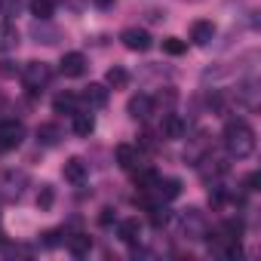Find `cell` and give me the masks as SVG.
Wrapping results in <instances>:
<instances>
[{
  "label": "cell",
  "instance_id": "5",
  "mask_svg": "<svg viewBox=\"0 0 261 261\" xmlns=\"http://www.w3.org/2000/svg\"><path fill=\"white\" fill-rule=\"evenodd\" d=\"M59 71L65 77H83L86 74V56L83 53H65L59 62Z\"/></svg>",
  "mask_w": 261,
  "mask_h": 261
},
{
  "label": "cell",
  "instance_id": "7",
  "mask_svg": "<svg viewBox=\"0 0 261 261\" xmlns=\"http://www.w3.org/2000/svg\"><path fill=\"white\" fill-rule=\"evenodd\" d=\"M117 237H120L123 243H129V246H136L139 237H142V221H139V218H123V221L117 224Z\"/></svg>",
  "mask_w": 261,
  "mask_h": 261
},
{
  "label": "cell",
  "instance_id": "30",
  "mask_svg": "<svg viewBox=\"0 0 261 261\" xmlns=\"http://www.w3.org/2000/svg\"><path fill=\"white\" fill-rule=\"evenodd\" d=\"M142 145H145V148H154V136H151V133H145V136H142Z\"/></svg>",
  "mask_w": 261,
  "mask_h": 261
},
{
  "label": "cell",
  "instance_id": "16",
  "mask_svg": "<svg viewBox=\"0 0 261 261\" xmlns=\"http://www.w3.org/2000/svg\"><path fill=\"white\" fill-rule=\"evenodd\" d=\"M62 139V129L56 126V123H43L40 129H37V142H43V145H56Z\"/></svg>",
  "mask_w": 261,
  "mask_h": 261
},
{
  "label": "cell",
  "instance_id": "17",
  "mask_svg": "<svg viewBox=\"0 0 261 261\" xmlns=\"http://www.w3.org/2000/svg\"><path fill=\"white\" fill-rule=\"evenodd\" d=\"M53 108H56V114H74V111H77V95H74V92H65V95H56V101H53Z\"/></svg>",
  "mask_w": 261,
  "mask_h": 261
},
{
  "label": "cell",
  "instance_id": "26",
  "mask_svg": "<svg viewBox=\"0 0 261 261\" xmlns=\"http://www.w3.org/2000/svg\"><path fill=\"white\" fill-rule=\"evenodd\" d=\"M59 237H62V230H46L43 233V246H49V249L59 246Z\"/></svg>",
  "mask_w": 261,
  "mask_h": 261
},
{
  "label": "cell",
  "instance_id": "12",
  "mask_svg": "<svg viewBox=\"0 0 261 261\" xmlns=\"http://www.w3.org/2000/svg\"><path fill=\"white\" fill-rule=\"evenodd\" d=\"M114 157H117V163H120L123 169H133V166L139 163V148H133V145H117Z\"/></svg>",
  "mask_w": 261,
  "mask_h": 261
},
{
  "label": "cell",
  "instance_id": "6",
  "mask_svg": "<svg viewBox=\"0 0 261 261\" xmlns=\"http://www.w3.org/2000/svg\"><path fill=\"white\" fill-rule=\"evenodd\" d=\"M126 111H129V117L133 120H148L151 117V111H154V98L151 95H133L129 98V105H126Z\"/></svg>",
  "mask_w": 261,
  "mask_h": 261
},
{
  "label": "cell",
  "instance_id": "24",
  "mask_svg": "<svg viewBox=\"0 0 261 261\" xmlns=\"http://www.w3.org/2000/svg\"><path fill=\"white\" fill-rule=\"evenodd\" d=\"M151 212H154V215H151V221H154V227H163V224L169 221V212H166V209H157V206H154Z\"/></svg>",
  "mask_w": 261,
  "mask_h": 261
},
{
  "label": "cell",
  "instance_id": "1",
  "mask_svg": "<svg viewBox=\"0 0 261 261\" xmlns=\"http://www.w3.org/2000/svg\"><path fill=\"white\" fill-rule=\"evenodd\" d=\"M224 148L230 157L243 160L255 151V129L246 123V120H230L224 126Z\"/></svg>",
  "mask_w": 261,
  "mask_h": 261
},
{
  "label": "cell",
  "instance_id": "25",
  "mask_svg": "<svg viewBox=\"0 0 261 261\" xmlns=\"http://www.w3.org/2000/svg\"><path fill=\"white\" fill-rule=\"evenodd\" d=\"M117 221V215H114V209H101V215H98V224L101 227H111Z\"/></svg>",
  "mask_w": 261,
  "mask_h": 261
},
{
  "label": "cell",
  "instance_id": "22",
  "mask_svg": "<svg viewBox=\"0 0 261 261\" xmlns=\"http://www.w3.org/2000/svg\"><path fill=\"white\" fill-rule=\"evenodd\" d=\"M185 49H188V43L178 40V37H166L163 40V53H169V56H181Z\"/></svg>",
  "mask_w": 261,
  "mask_h": 261
},
{
  "label": "cell",
  "instance_id": "4",
  "mask_svg": "<svg viewBox=\"0 0 261 261\" xmlns=\"http://www.w3.org/2000/svg\"><path fill=\"white\" fill-rule=\"evenodd\" d=\"M120 40H123L126 49H133V53H148L151 49V34L145 28H126Z\"/></svg>",
  "mask_w": 261,
  "mask_h": 261
},
{
  "label": "cell",
  "instance_id": "18",
  "mask_svg": "<svg viewBox=\"0 0 261 261\" xmlns=\"http://www.w3.org/2000/svg\"><path fill=\"white\" fill-rule=\"evenodd\" d=\"M92 126H95V123H92V117H89V114L74 111V133H77L80 139H86V136L92 133Z\"/></svg>",
  "mask_w": 261,
  "mask_h": 261
},
{
  "label": "cell",
  "instance_id": "11",
  "mask_svg": "<svg viewBox=\"0 0 261 261\" xmlns=\"http://www.w3.org/2000/svg\"><path fill=\"white\" fill-rule=\"evenodd\" d=\"M83 98H86V105H92V108H105V105H108V89H105L101 83H89V86L83 89Z\"/></svg>",
  "mask_w": 261,
  "mask_h": 261
},
{
  "label": "cell",
  "instance_id": "9",
  "mask_svg": "<svg viewBox=\"0 0 261 261\" xmlns=\"http://www.w3.org/2000/svg\"><path fill=\"white\" fill-rule=\"evenodd\" d=\"M62 175H65V181H71V185H80V181L86 178V163H83L80 157H71V160H65V166H62Z\"/></svg>",
  "mask_w": 261,
  "mask_h": 261
},
{
  "label": "cell",
  "instance_id": "3",
  "mask_svg": "<svg viewBox=\"0 0 261 261\" xmlns=\"http://www.w3.org/2000/svg\"><path fill=\"white\" fill-rule=\"evenodd\" d=\"M49 77H53V71H49L46 62H28L25 71H22V80H25V86H28L31 92H37L40 86H46Z\"/></svg>",
  "mask_w": 261,
  "mask_h": 261
},
{
  "label": "cell",
  "instance_id": "15",
  "mask_svg": "<svg viewBox=\"0 0 261 261\" xmlns=\"http://www.w3.org/2000/svg\"><path fill=\"white\" fill-rule=\"evenodd\" d=\"M105 83H108L111 89H123V86H129V71L120 68V65H114V68L105 74Z\"/></svg>",
  "mask_w": 261,
  "mask_h": 261
},
{
  "label": "cell",
  "instance_id": "10",
  "mask_svg": "<svg viewBox=\"0 0 261 261\" xmlns=\"http://www.w3.org/2000/svg\"><path fill=\"white\" fill-rule=\"evenodd\" d=\"M160 133H163V139H181L185 136V120L178 114H166L163 123H160Z\"/></svg>",
  "mask_w": 261,
  "mask_h": 261
},
{
  "label": "cell",
  "instance_id": "23",
  "mask_svg": "<svg viewBox=\"0 0 261 261\" xmlns=\"http://www.w3.org/2000/svg\"><path fill=\"white\" fill-rule=\"evenodd\" d=\"M16 74H19V65L16 62H10V59L0 62V77H16Z\"/></svg>",
  "mask_w": 261,
  "mask_h": 261
},
{
  "label": "cell",
  "instance_id": "14",
  "mask_svg": "<svg viewBox=\"0 0 261 261\" xmlns=\"http://www.w3.org/2000/svg\"><path fill=\"white\" fill-rule=\"evenodd\" d=\"M16 43H19V31H16V25L0 22V53H10Z\"/></svg>",
  "mask_w": 261,
  "mask_h": 261
},
{
  "label": "cell",
  "instance_id": "19",
  "mask_svg": "<svg viewBox=\"0 0 261 261\" xmlns=\"http://www.w3.org/2000/svg\"><path fill=\"white\" fill-rule=\"evenodd\" d=\"M68 249H71V255H77V258H80V255H86V252L92 249V240H89L86 233H77V237H71V240H68Z\"/></svg>",
  "mask_w": 261,
  "mask_h": 261
},
{
  "label": "cell",
  "instance_id": "20",
  "mask_svg": "<svg viewBox=\"0 0 261 261\" xmlns=\"http://www.w3.org/2000/svg\"><path fill=\"white\" fill-rule=\"evenodd\" d=\"M53 203H56V191H53L49 185H43V188H40V194H37V209H43V212H46V209H53Z\"/></svg>",
  "mask_w": 261,
  "mask_h": 261
},
{
  "label": "cell",
  "instance_id": "28",
  "mask_svg": "<svg viewBox=\"0 0 261 261\" xmlns=\"http://www.w3.org/2000/svg\"><path fill=\"white\" fill-rule=\"evenodd\" d=\"M246 191H258V172L246 175Z\"/></svg>",
  "mask_w": 261,
  "mask_h": 261
},
{
  "label": "cell",
  "instance_id": "21",
  "mask_svg": "<svg viewBox=\"0 0 261 261\" xmlns=\"http://www.w3.org/2000/svg\"><path fill=\"white\" fill-rule=\"evenodd\" d=\"M31 13L37 19H49L53 16V0H31Z\"/></svg>",
  "mask_w": 261,
  "mask_h": 261
},
{
  "label": "cell",
  "instance_id": "2",
  "mask_svg": "<svg viewBox=\"0 0 261 261\" xmlns=\"http://www.w3.org/2000/svg\"><path fill=\"white\" fill-rule=\"evenodd\" d=\"M25 139V126L19 120H0V151H13Z\"/></svg>",
  "mask_w": 261,
  "mask_h": 261
},
{
  "label": "cell",
  "instance_id": "13",
  "mask_svg": "<svg viewBox=\"0 0 261 261\" xmlns=\"http://www.w3.org/2000/svg\"><path fill=\"white\" fill-rule=\"evenodd\" d=\"M154 191H160L163 200H175L181 194V181L178 178H157L154 181Z\"/></svg>",
  "mask_w": 261,
  "mask_h": 261
},
{
  "label": "cell",
  "instance_id": "27",
  "mask_svg": "<svg viewBox=\"0 0 261 261\" xmlns=\"http://www.w3.org/2000/svg\"><path fill=\"white\" fill-rule=\"evenodd\" d=\"M0 10L7 16H13V10H19V0H0Z\"/></svg>",
  "mask_w": 261,
  "mask_h": 261
},
{
  "label": "cell",
  "instance_id": "8",
  "mask_svg": "<svg viewBox=\"0 0 261 261\" xmlns=\"http://www.w3.org/2000/svg\"><path fill=\"white\" fill-rule=\"evenodd\" d=\"M212 37H215V25H212L209 19H197V22L191 25V40H194L197 46H206Z\"/></svg>",
  "mask_w": 261,
  "mask_h": 261
},
{
  "label": "cell",
  "instance_id": "29",
  "mask_svg": "<svg viewBox=\"0 0 261 261\" xmlns=\"http://www.w3.org/2000/svg\"><path fill=\"white\" fill-rule=\"evenodd\" d=\"M92 4H95L98 10H111V7H114V0H92Z\"/></svg>",
  "mask_w": 261,
  "mask_h": 261
}]
</instances>
